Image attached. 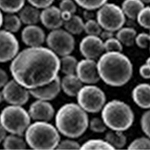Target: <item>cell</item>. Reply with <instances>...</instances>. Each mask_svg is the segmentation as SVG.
Wrapping results in <instances>:
<instances>
[{
	"instance_id": "cell-44",
	"label": "cell",
	"mask_w": 150,
	"mask_h": 150,
	"mask_svg": "<svg viewBox=\"0 0 150 150\" xmlns=\"http://www.w3.org/2000/svg\"><path fill=\"white\" fill-rule=\"evenodd\" d=\"M6 136H7V131L0 123V144L4 141Z\"/></svg>"
},
{
	"instance_id": "cell-27",
	"label": "cell",
	"mask_w": 150,
	"mask_h": 150,
	"mask_svg": "<svg viewBox=\"0 0 150 150\" xmlns=\"http://www.w3.org/2000/svg\"><path fill=\"white\" fill-rule=\"evenodd\" d=\"M22 21L15 14H6L3 17L4 29L11 33H17L22 26Z\"/></svg>"
},
{
	"instance_id": "cell-18",
	"label": "cell",
	"mask_w": 150,
	"mask_h": 150,
	"mask_svg": "<svg viewBox=\"0 0 150 150\" xmlns=\"http://www.w3.org/2000/svg\"><path fill=\"white\" fill-rule=\"evenodd\" d=\"M134 102L142 109H150V84L140 83L131 92Z\"/></svg>"
},
{
	"instance_id": "cell-30",
	"label": "cell",
	"mask_w": 150,
	"mask_h": 150,
	"mask_svg": "<svg viewBox=\"0 0 150 150\" xmlns=\"http://www.w3.org/2000/svg\"><path fill=\"white\" fill-rule=\"evenodd\" d=\"M77 4L74 0H61L59 3L60 11L64 22L70 19L77 11Z\"/></svg>"
},
{
	"instance_id": "cell-48",
	"label": "cell",
	"mask_w": 150,
	"mask_h": 150,
	"mask_svg": "<svg viewBox=\"0 0 150 150\" xmlns=\"http://www.w3.org/2000/svg\"><path fill=\"white\" fill-rule=\"evenodd\" d=\"M141 2H143L144 4H149L150 3V0H140Z\"/></svg>"
},
{
	"instance_id": "cell-43",
	"label": "cell",
	"mask_w": 150,
	"mask_h": 150,
	"mask_svg": "<svg viewBox=\"0 0 150 150\" xmlns=\"http://www.w3.org/2000/svg\"><path fill=\"white\" fill-rule=\"evenodd\" d=\"M114 33L113 32H111L109 30H105V29H102L101 34L99 35V37L101 38V39L103 40V41H106V40L109 39L110 38L114 37Z\"/></svg>"
},
{
	"instance_id": "cell-35",
	"label": "cell",
	"mask_w": 150,
	"mask_h": 150,
	"mask_svg": "<svg viewBox=\"0 0 150 150\" xmlns=\"http://www.w3.org/2000/svg\"><path fill=\"white\" fill-rule=\"evenodd\" d=\"M128 149H150V137H139L130 143Z\"/></svg>"
},
{
	"instance_id": "cell-6",
	"label": "cell",
	"mask_w": 150,
	"mask_h": 150,
	"mask_svg": "<svg viewBox=\"0 0 150 150\" xmlns=\"http://www.w3.org/2000/svg\"><path fill=\"white\" fill-rule=\"evenodd\" d=\"M29 113L22 106L9 105L0 112V123L6 131L23 136L31 124Z\"/></svg>"
},
{
	"instance_id": "cell-5",
	"label": "cell",
	"mask_w": 150,
	"mask_h": 150,
	"mask_svg": "<svg viewBox=\"0 0 150 150\" xmlns=\"http://www.w3.org/2000/svg\"><path fill=\"white\" fill-rule=\"evenodd\" d=\"M101 118L108 128L124 132L133 125L134 114L128 104L114 99L104 106L101 110Z\"/></svg>"
},
{
	"instance_id": "cell-14",
	"label": "cell",
	"mask_w": 150,
	"mask_h": 150,
	"mask_svg": "<svg viewBox=\"0 0 150 150\" xmlns=\"http://www.w3.org/2000/svg\"><path fill=\"white\" fill-rule=\"evenodd\" d=\"M31 119L35 121L50 122L55 116V109L49 101L36 99L28 110Z\"/></svg>"
},
{
	"instance_id": "cell-40",
	"label": "cell",
	"mask_w": 150,
	"mask_h": 150,
	"mask_svg": "<svg viewBox=\"0 0 150 150\" xmlns=\"http://www.w3.org/2000/svg\"><path fill=\"white\" fill-rule=\"evenodd\" d=\"M29 5H33L38 9H44L47 8L53 3L55 0H26Z\"/></svg>"
},
{
	"instance_id": "cell-34",
	"label": "cell",
	"mask_w": 150,
	"mask_h": 150,
	"mask_svg": "<svg viewBox=\"0 0 150 150\" xmlns=\"http://www.w3.org/2000/svg\"><path fill=\"white\" fill-rule=\"evenodd\" d=\"M104 47L105 52H122L123 50L122 43L115 37L104 41Z\"/></svg>"
},
{
	"instance_id": "cell-39",
	"label": "cell",
	"mask_w": 150,
	"mask_h": 150,
	"mask_svg": "<svg viewBox=\"0 0 150 150\" xmlns=\"http://www.w3.org/2000/svg\"><path fill=\"white\" fill-rule=\"evenodd\" d=\"M140 126L143 133L150 137V109L146 111L142 116L140 119Z\"/></svg>"
},
{
	"instance_id": "cell-3",
	"label": "cell",
	"mask_w": 150,
	"mask_h": 150,
	"mask_svg": "<svg viewBox=\"0 0 150 150\" xmlns=\"http://www.w3.org/2000/svg\"><path fill=\"white\" fill-rule=\"evenodd\" d=\"M89 116L78 104L67 103L55 114V126L63 136L76 139L82 136L89 128Z\"/></svg>"
},
{
	"instance_id": "cell-50",
	"label": "cell",
	"mask_w": 150,
	"mask_h": 150,
	"mask_svg": "<svg viewBox=\"0 0 150 150\" xmlns=\"http://www.w3.org/2000/svg\"><path fill=\"white\" fill-rule=\"evenodd\" d=\"M149 35H150V30H149Z\"/></svg>"
},
{
	"instance_id": "cell-45",
	"label": "cell",
	"mask_w": 150,
	"mask_h": 150,
	"mask_svg": "<svg viewBox=\"0 0 150 150\" xmlns=\"http://www.w3.org/2000/svg\"><path fill=\"white\" fill-rule=\"evenodd\" d=\"M92 11H93L85 10V12H84L83 14L85 18L86 19V21H88V20H91V19H93L94 14H92Z\"/></svg>"
},
{
	"instance_id": "cell-2",
	"label": "cell",
	"mask_w": 150,
	"mask_h": 150,
	"mask_svg": "<svg viewBox=\"0 0 150 150\" xmlns=\"http://www.w3.org/2000/svg\"><path fill=\"white\" fill-rule=\"evenodd\" d=\"M97 65L101 80L112 87L125 85L133 75V65L122 52H104Z\"/></svg>"
},
{
	"instance_id": "cell-20",
	"label": "cell",
	"mask_w": 150,
	"mask_h": 150,
	"mask_svg": "<svg viewBox=\"0 0 150 150\" xmlns=\"http://www.w3.org/2000/svg\"><path fill=\"white\" fill-rule=\"evenodd\" d=\"M18 16L23 23L29 25H36L40 21L41 11L33 5H24L18 12Z\"/></svg>"
},
{
	"instance_id": "cell-17",
	"label": "cell",
	"mask_w": 150,
	"mask_h": 150,
	"mask_svg": "<svg viewBox=\"0 0 150 150\" xmlns=\"http://www.w3.org/2000/svg\"><path fill=\"white\" fill-rule=\"evenodd\" d=\"M45 31L37 25H29L22 30L21 38L23 42L28 47L42 46L46 42Z\"/></svg>"
},
{
	"instance_id": "cell-51",
	"label": "cell",
	"mask_w": 150,
	"mask_h": 150,
	"mask_svg": "<svg viewBox=\"0 0 150 150\" xmlns=\"http://www.w3.org/2000/svg\"><path fill=\"white\" fill-rule=\"evenodd\" d=\"M149 47H150V46H149Z\"/></svg>"
},
{
	"instance_id": "cell-33",
	"label": "cell",
	"mask_w": 150,
	"mask_h": 150,
	"mask_svg": "<svg viewBox=\"0 0 150 150\" xmlns=\"http://www.w3.org/2000/svg\"><path fill=\"white\" fill-rule=\"evenodd\" d=\"M137 21L141 27L150 30V6L144 7L137 17Z\"/></svg>"
},
{
	"instance_id": "cell-36",
	"label": "cell",
	"mask_w": 150,
	"mask_h": 150,
	"mask_svg": "<svg viewBox=\"0 0 150 150\" xmlns=\"http://www.w3.org/2000/svg\"><path fill=\"white\" fill-rule=\"evenodd\" d=\"M89 128L95 133L101 134L107 131L108 127L104 123V120H102V118L94 117L89 120Z\"/></svg>"
},
{
	"instance_id": "cell-42",
	"label": "cell",
	"mask_w": 150,
	"mask_h": 150,
	"mask_svg": "<svg viewBox=\"0 0 150 150\" xmlns=\"http://www.w3.org/2000/svg\"><path fill=\"white\" fill-rule=\"evenodd\" d=\"M8 81V75L7 72L0 68V89L3 88Z\"/></svg>"
},
{
	"instance_id": "cell-10",
	"label": "cell",
	"mask_w": 150,
	"mask_h": 150,
	"mask_svg": "<svg viewBox=\"0 0 150 150\" xmlns=\"http://www.w3.org/2000/svg\"><path fill=\"white\" fill-rule=\"evenodd\" d=\"M4 100L10 105L23 106L30 97L29 90L17 83L15 80H9L2 88Z\"/></svg>"
},
{
	"instance_id": "cell-8",
	"label": "cell",
	"mask_w": 150,
	"mask_h": 150,
	"mask_svg": "<svg viewBox=\"0 0 150 150\" xmlns=\"http://www.w3.org/2000/svg\"><path fill=\"white\" fill-rule=\"evenodd\" d=\"M96 21L102 29L115 33L124 26L126 17L121 7L114 3L107 2L98 9Z\"/></svg>"
},
{
	"instance_id": "cell-31",
	"label": "cell",
	"mask_w": 150,
	"mask_h": 150,
	"mask_svg": "<svg viewBox=\"0 0 150 150\" xmlns=\"http://www.w3.org/2000/svg\"><path fill=\"white\" fill-rule=\"evenodd\" d=\"M77 5L85 10L95 11L108 2V0H74Z\"/></svg>"
},
{
	"instance_id": "cell-12",
	"label": "cell",
	"mask_w": 150,
	"mask_h": 150,
	"mask_svg": "<svg viewBox=\"0 0 150 150\" xmlns=\"http://www.w3.org/2000/svg\"><path fill=\"white\" fill-rule=\"evenodd\" d=\"M80 52L85 59H98L105 52L104 41L99 36L88 35L84 37L79 45Z\"/></svg>"
},
{
	"instance_id": "cell-11",
	"label": "cell",
	"mask_w": 150,
	"mask_h": 150,
	"mask_svg": "<svg viewBox=\"0 0 150 150\" xmlns=\"http://www.w3.org/2000/svg\"><path fill=\"white\" fill-rule=\"evenodd\" d=\"M20 45L16 36L5 29L0 30V62H11L19 53Z\"/></svg>"
},
{
	"instance_id": "cell-21",
	"label": "cell",
	"mask_w": 150,
	"mask_h": 150,
	"mask_svg": "<svg viewBox=\"0 0 150 150\" xmlns=\"http://www.w3.org/2000/svg\"><path fill=\"white\" fill-rule=\"evenodd\" d=\"M145 7V4L140 0H124L121 8L125 17L134 21L140 11Z\"/></svg>"
},
{
	"instance_id": "cell-46",
	"label": "cell",
	"mask_w": 150,
	"mask_h": 150,
	"mask_svg": "<svg viewBox=\"0 0 150 150\" xmlns=\"http://www.w3.org/2000/svg\"><path fill=\"white\" fill-rule=\"evenodd\" d=\"M2 24H3V15H2V11L0 10V28L2 27Z\"/></svg>"
},
{
	"instance_id": "cell-25",
	"label": "cell",
	"mask_w": 150,
	"mask_h": 150,
	"mask_svg": "<svg viewBox=\"0 0 150 150\" xmlns=\"http://www.w3.org/2000/svg\"><path fill=\"white\" fill-rule=\"evenodd\" d=\"M105 140L110 144L115 149H122L127 143V138L123 131L110 130L105 135Z\"/></svg>"
},
{
	"instance_id": "cell-16",
	"label": "cell",
	"mask_w": 150,
	"mask_h": 150,
	"mask_svg": "<svg viewBox=\"0 0 150 150\" xmlns=\"http://www.w3.org/2000/svg\"><path fill=\"white\" fill-rule=\"evenodd\" d=\"M40 21L43 26L50 30L59 29L64 24L59 8L54 5H50L42 9L41 11Z\"/></svg>"
},
{
	"instance_id": "cell-24",
	"label": "cell",
	"mask_w": 150,
	"mask_h": 150,
	"mask_svg": "<svg viewBox=\"0 0 150 150\" xmlns=\"http://www.w3.org/2000/svg\"><path fill=\"white\" fill-rule=\"evenodd\" d=\"M84 23L83 19L78 15L74 14L70 19L65 21L63 26L65 29L73 35H78L84 31Z\"/></svg>"
},
{
	"instance_id": "cell-26",
	"label": "cell",
	"mask_w": 150,
	"mask_h": 150,
	"mask_svg": "<svg viewBox=\"0 0 150 150\" xmlns=\"http://www.w3.org/2000/svg\"><path fill=\"white\" fill-rule=\"evenodd\" d=\"M60 71L65 75L76 74L78 61L71 54L62 56L59 59Z\"/></svg>"
},
{
	"instance_id": "cell-19",
	"label": "cell",
	"mask_w": 150,
	"mask_h": 150,
	"mask_svg": "<svg viewBox=\"0 0 150 150\" xmlns=\"http://www.w3.org/2000/svg\"><path fill=\"white\" fill-rule=\"evenodd\" d=\"M82 87L83 83L76 74L65 75L61 80L62 90L69 97H76Z\"/></svg>"
},
{
	"instance_id": "cell-15",
	"label": "cell",
	"mask_w": 150,
	"mask_h": 150,
	"mask_svg": "<svg viewBox=\"0 0 150 150\" xmlns=\"http://www.w3.org/2000/svg\"><path fill=\"white\" fill-rule=\"evenodd\" d=\"M61 90V79L58 76L54 80L46 85L29 89V93L34 98L50 101L56 98Z\"/></svg>"
},
{
	"instance_id": "cell-9",
	"label": "cell",
	"mask_w": 150,
	"mask_h": 150,
	"mask_svg": "<svg viewBox=\"0 0 150 150\" xmlns=\"http://www.w3.org/2000/svg\"><path fill=\"white\" fill-rule=\"evenodd\" d=\"M46 43L47 47L60 57L71 54L75 47L73 35L61 28L51 30L47 36Z\"/></svg>"
},
{
	"instance_id": "cell-28",
	"label": "cell",
	"mask_w": 150,
	"mask_h": 150,
	"mask_svg": "<svg viewBox=\"0 0 150 150\" xmlns=\"http://www.w3.org/2000/svg\"><path fill=\"white\" fill-rule=\"evenodd\" d=\"M26 3V0H0V10L6 14L18 13Z\"/></svg>"
},
{
	"instance_id": "cell-41",
	"label": "cell",
	"mask_w": 150,
	"mask_h": 150,
	"mask_svg": "<svg viewBox=\"0 0 150 150\" xmlns=\"http://www.w3.org/2000/svg\"><path fill=\"white\" fill-rule=\"evenodd\" d=\"M139 74L143 79H150V65H147L146 63L141 65L139 68Z\"/></svg>"
},
{
	"instance_id": "cell-49",
	"label": "cell",
	"mask_w": 150,
	"mask_h": 150,
	"mask_svg": "<svg viewBox=\"0 0 150 150\" xmlns=\"http://www.w3.org/2000/svg\"><path fill=\"white\" fill-rule=\"evenodd\" d=\"M146 63L147 65H150V57H149V58L147 59L146 61Z\"/></svg>"
},
{
	"instance_id": "cell-37",
	"label": "cell",
	"mask_w": 150,
	"mask_h": 150,
	"mask_svg": "<svg viewBox=\"0 0 150 150\" xmlns=\"http://www.w3.org/2000/svg\"><path fill=\"white\" fill-rule=\"evenodd\" d=\"M81 146L77 141L71 138L64 140H60L56 149H66V150H77L80 149Z\"/></svg>"
},
{
	"instance_id": "cell-47",
	"label": "cell",
	"mask_w": 150,
	"mask_h": 150,
	"mask_svg": "<svg viewBox=\"0 0 150 150\" xmlns=\"http://www.w3.org/2000/svg\"><path fill=\"white\" fill-rule=\"evenodd\" d=\"M4 100V96H3V93H2V91H0V104Z\"/></svg>"
},
{
	"instance_id": "cell-32",
	"label": "cell",
	"mask_w": 150,
	"mask_h": 150,
	"mask_svg": "<svg viewBox=\"0 0 150 150\" xmlns=\"http://www.w3.org/2000/svg\"><path fill=\"white\" fill-rule=\"evenodd\" d=\"M101 31H102V28L101 27L96 20H94V19L88 20L84 23V32L88 35L99 36Z\"/></svg>"
},
{
	"instance_id": "cell-4",
	"label": "cell",
	"mask_w": 150,
	"mask_h": 150,
	"mask_svg": "<svg viewBox=\"0 0 150 150\" xmlns=\"http://www.w3.org/2000/svg\"><path fill=\"white\" fill-rule=\"evenodd\" d=\"M27 145L35 150L56 149L61 140L60 133L49 122L35 121L24 134Z\"/></svg>"
},
{
	"instance_id": "cell-1",
	"label": "cell",
	"mask_w": 150,
	"mask_h": 150,
	"mask_svg": "<svg viewBox=\"0 0 150 150\" xmlns=\"http://www.w3.org/2000/svg\"><path fill=\"white\" fill-rule=\"evenodd\" d=\"M59 71V56L43 46L28 47L19 51L10 65L13 79L29 90L52 82Z\"/></svg>"
},
{
	"instance_id": "cell-13",
	"label": "cell",
	"mask_w": 150,
	"mask_h": 150,
	"mask_svg": "<svg viewBox=\"0 0 150 150\" xmlns=\"http://www.w3.org/2000/svg\"><path fill=\"white\" fill-rule=\"evenodd\" d=\"M76 74L85 84H96L101 80L96 60L84 59L78 62Z\"/></svg>"
},
{
	"instance_id": "cell-23",
	"label": "cell",
	"mask_w": 150,
	"mask_h": 150,
	"mask_svg": "<svg viewBox=\"0 0 150 150\" xmlns=\"http://www.w3.org/2000/svg\"><path fill=\"white\" fill-rule=\"evenodd\" d=\"M22 136L16 134L7 135L5 138L4 141L2 142L3 149L6 150H16V149H26L27 147L25 138H22Z\"/></svg>"
},
{
	"instance_id": "cell-7",
	"label": "cell",
	"mask_w": 150,
	"mask_h": 150,
	"mask_svg": "<svg viewBox=\"0 0 150 150\" xmlns=\"http://www.w3.org/2000/svg\"><path fill=\"white\" fill-rule=\"evenodd\" d=\"M76 97L77 104L89 113H97L101 111L107 101L104 91L95 84L83 86Z\"/></svg>"
},
{
	"instance_id": "cell-22",
	"label": "cell",
	"mask_w": 150,
	"mask_h": 150,
	"mask_svg": "<svg viewBox=\"0 0 150 150\" xmlns=\"http://www.w3.org/2000/svg\"><path fill=\"white\" fill-rule=\"evenodd\" d=\"M137 35V31L134 28L123 26L116 32V38L122 43V45L131 47L134 45Z\"/></svg>"
},
{
	"instance_id": "cell-29",
	"label": "cell",
	"mask_w": 150,
	"mask_h": 150,
	"mask_svg": "<svg viewBox=\"0 0 150 150\" xmlns=\"http://www.w3.org/2000/svg\"><path fill=\"white\" fill-rule=\"evenodd\" d=\"M82 150H113L115 149L108 142L101 139H91L81 145Z\"/></svg>"
},
{
	"instance_id": "cell-38",
	"label": "cell",
	"mask_w": 150,
	"mask_h": 150,
	"mask_svg": "<svg viewBox=\"0 0 150 150\" xmlns=\"http://www.w3.org/2000/svg\"><path fill=\"white\" fill-rule=\"evenodd\" d=\"M135 44L141 49H146L150 46V35L142 33L137 35L135 38Z\"/></svg>"
}]
</instances>
